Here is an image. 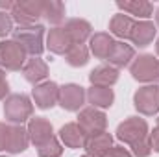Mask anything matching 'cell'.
Instances as JSON below:
<instances>
[{
  "label": "cell",
  "instance_id": "cell-1",
  "mask_svg": "<svg viewBox=\"0 0 159 157\" xmlns=\"http://www.w3.org/2000/svg\"><path fill=\"white\" fill-rule=\"evenodd\" d=\"M43 35H44V28L41 24H34V26H26V28H17L13 30V41L19 43L22 46V50L26 54H32L34 57H39L44 50L43 44Z\"/></svg>",
  "mask_w": 159,
  "mask_h": 157
},
{
  "label": "cell",
  "instance_id": "cell-2",
  "mask_svg": "<svg viewBox=\"0 0 159 157\" xmlns=\"http://www.w3.org/2000/svg\"><path fill=\"white\" fill-rule=\"evenodd\" d=\"M43 9H44V0H19L11 9V19L20 28L34 26L43 17Z\"/></svg>",
  "mask_w": 159,
  "mask_h": 157
},
{
  "label": "cell",
  "instance_id": "cell-3",
  "mask_svg": "<svg viewBox=\"0 0 159 157\" xmlns=\"http://www.w3.org/2000/svg\"><path fill=\"white\" fill-rule=\"evenodd\" d=\"M129 72L137 81L156 85L159 81V59L152 54H143L133 59V63L129 65Z\"/></svg>",
  "mask_w": 159,
  "mask_h": 157
},
{
  "label": "cell",
  "instance_id": "cell-4",
  "mask_svg": "<svg viewBox=\"0 0 159 157\" xmlns=\"http://www.w3.org/2000/svg\"><path fill=\"white\" fill-rule=\"evenodd\" d=\"M34 104L26 94H9L4 104V115L13 124H22L24 120L32 118Z\"/></svg>",
  "mask_w": 159,
  "mask_h": 157
},
{
  "label": "cell",
  "instance_id": "cell-5",
  "mask_svg": "<svg viewBox=\"0 0 159 157\" xmlns=\"http://www.w3.org/2000/svg\"><path fill=\"white\" fill-rule=\"evenodd\" d=\"M117 139L122 141L124 144H129V146L148 139V124H146V120L139 117L126 118L117 128Z\"/></svg>",
  "mask_w": 159,
  "mask_h": 157
},
{
  "label": "cell",
  "instance_id": "cell-6",
  "mask_svg": "<svg viewBox=\"0 0 159 157\" xmlns=\"http://www.w3.org/2000/svg\"><path fill=\"white\" fill-rule=\"evenodd\" d=\"M78 126L85 133V137H94V135H100V133L106 131L107 118L104 115V111H100V109L91 105V107H85V109L80 111Z\"/></svg>",
  "mask_w": 159,
  "mask_h": 157
},
{
  "label": "cell",
  "instance_id": "cell-7",
  "mask_svg": "<svg viewBox=\"0 0 159 157\" xmlns=\"http://www.w3.org/2000/svg\"><path fill=\"white\" fill-rule=\"evenodd\" d=\"M133 105L141 115L154 117L159 113V87L157 85H144L133 96Z\"/></svg>",
  "mask_w": 159,
  "mask_h": 157
},
{
  "label": "cell",
  "instance_id": "cell-8",
  "mask_svg": "<svg viewBox=\"0 0 159 157\" xmlns=\"http://www.w3.org/2000/svg\"><path fill=\"white\" fill-rule=\"evenodd\" d=\"M26 61V52L13 39L0 43V67L6 70H20Z\"/></svg>",
  "mask_w": 159,
  "mask_h": 157
},
{
  "label": "cell",
  "instance_id": "cell-9",
  "mask_svg": "<svg viewBox=\"0 0 159 157\" xmlns=\"http://www.w3.org/2000/svg\"><path fill=\"white\" fill-rule=\"evenodd\" d=\"M85 89L76 83H67L63 87H59V98L57 104L65 109V111H78L85 102Z\"/></svg>",
  "mask_w": 159,
  "mask_h": 157
},
{
  "label": "cell",
  "instance_id": "cell-10",
  "mask_svg": "<svg viewBox=\"0 0 159 157\" xmlns=\"http://www.w3.org/2000/svg\"><path fill=\"white\" fill-rule=\"evenodd\" d=\"M32 96H34L37 107H41V109H50V107H54L57 104L59 87H57L56 81H43L39 85H35Z\"/></svg>",
  "mask_w": 159,
  "mask_h": 157
},
{
  "label": "cell",
  "instance_id": "cell-11",
  "mask_svg": "<svg viewBox=\"0 0 159 157\" xmlns=\"http://www.w3.org/2000/svg\"><path fill=\"white\" fill-rule=\"evenodd\" d=\"M28 135H30V141L35 144V148H39V146H43L44 142H48V141L54 137V133H52V124H50L44 117L30 118Z\"/></svg>",
  "mask_w": 159,
  "mask_h": 157
},
{
  "label": "cell",
  "instance_id": "cell-12",
  "mask_svg": "<svg viewBox=\"0 0 159 157\" xmlns=\"http://www.w3.org/2000/svg\"><path fill=\"white\" fill-rule=\"evenodd\" d=\"M72 39H70V35L67 34V30L65 28H52L50 32H48V37H46V48L52 52V54H65L67 56V52L72 48Z\"/></svg>",
  "mask_w": 159,
  "mask_h": 157
},
{
  "label": "cell",
  "instance_id": "cell-13",
  "mask_svg": "<svg viewBox=\"0 0 159 157\" xmlns=\"http://www.w3.org/2000/svg\"><path fill=\"white\" fill-rule=\"evenodd\" d=\"M83 148L87 150L89 157H107L109 150L113 148V137L106 131L100 135H94V137H87Z\"/></svg>",
  "mask_w": 159,
  "mask_h": 157
},
{
  "label": "cell",
  "instance_id": "cell-14",
  "mask_svg": "<svg viewBox=\"0 0 159 157\" xmlns=\"http://www.w3.org/2000/svg\"><path fill=\"white\" fill-rule=\"evenodd\" d=\"M117 79L119 69H115L113 65H100L89 74V81L93 83V87H111L113 83H117Z\"/></svg>",
  "mask_w": 159,
  "mask_h": 157
},
{
  "label": "cell",
  "instance_id": "cell-15",
  "mask_svg": "<svg viewBox=\"0 0 159 157\" xmlns=\"http://www.w3.org/2000/svg\"><path fill=\"white\" fill-rule=\"evenodd\" d=\"M22 74H24L26 81H30L34 85H39V83H43V79L48 76V65L41 57H32L24 63Z\"/></svg>",
  "mask_w": 159,
  "mask_h": 157
},
{
  "label": "cell",
  "instance_id": "cell-16",
  "mask_svg": "<svg viewBox=\"0 0 159 157\" xmlns=\"http://www.w3.org/2000/svg\"><path fill=\"white\" fill-rule=\"evenodd\" d=\"M59 137H61L63 144L69 146V148H83V146H85V141H87V137H85V133L81 131V128L78 126V122H69V124H65V126L59 129Z\"/></svg>",
  "mask_w": 159,
  "mask_h": 157
},
{
  "label": "cell",
  "instance_id": "cell-17",
  "mask_svg": "<svg viewBox=\"0 0 159 157\" xmlns=\"http://www.w3.org/2000/svg\"><path fill=\"white\" fill-rule=\"evenodd\" d=\"M113 46H115V41L109 34L98 32V34L91 35V52L98 59H109V56L113 52Z\"/></svg>",
  "mask_w": 159,
  "mask_h": 157
},
{
  "label": "cell",
  "instance_id": "cell-18",
  "mask_svg": "<svg viewBox=\"0 0 159 157\" xmlns=\"http://www.w3.org/2000/svg\"><path fill=\"white\" fill-rule=\"evenodd\" d=\"M65 30L70 35V39H72L74 44H83L85 41L91 37L93 26L87 20H83V19H70V20H67Z\"/></svg>",
  "mask_w": 159,
  "mask_h": 157
},
{
  "label": "cell",
  "instance_id": "cell-19",
  "mask_svg": "<svg viewBox=\"0 0 159 157\" xmlns=\"http://www.w3.org/2000/svg\"><path fill=\"white\" fill-rule=\"evenodd\" d=\"M154 37H156V26H154V22H150V20H139V22H135L129 39L133 41V44H137V46H148L154 41Z\"/></svg>",
  "mask_w": 159,
  "mask_h": 157
},
{
  "label": "cell",
  "instance_id": "cell-20",
  "mask_svg": "<svg viewBox=\"0 0 159 157\" xmlns=\"http://www.w3.org/2000/svg\"><path fill=\"white\" fill-rule=\"evenodd\" d=\"M135 57V50L129 46V44H126V43H122V41H115V46H113V52H111V56H109V65H113L115 69H122V67H128L129 63H131V59Z\"/></svg>",
  "mask_w": 159,
  "mask_h": 157
},
{
  "label": "cell",
  "instance_id": "cell-21",
  "mask_svg": "<svg viewBox=\"0 0 159 157\" xmlns=\"http://www.w3.org/2000/svg\"><path fill=\"white\" fill-rule=\"evenodd\" d=\"M117 7L129 13V15H135V17H141V19H148L152 17L154 13V6L146 0H119L117 2Z\"/></svg>",
  "mask_w": 159,
  "mask_h": 157
},
{
  "label": "cell",
  "instance_id": "cell-22",
  "mask_svg": "<svg viewBox=\"0 0 159 157\" xmlns=\"http://www.w3.org/2000/svg\"><path fill=\"white\" fill-rule=\"evenodd\" d=\"M87 98H89V104H93V107L106 109V107H111L115 100V92L109 87H91L87 91Z\"/></svg>",
  "mask_w": 159,
  "mask_h": 157
},
{
  "label": "cell",
  "instance_id": "cell-23",
  "mask_svg": "<svg viewBox=\"0 0 159 157\" xmlns=\"http://www.w3.org/2000/svg\"><path fill=\"white\" fill-rule=\"evenodd\" d=\"M133 26H135V20L129 15H124V13L115 15L111 19V22H109L111 34L117 35L119 39H129L131 37V32H133Z\"/></svg>",
  "mask_w": 159,
  "mask_h": 157
},
{
  "label": "cell",
  "instance_id": "cell-24",
  "mask_svg": "<svg viewBox=\"0 0 159 157\" xmlns=\"http://www.w3.org/2000/svg\"><path fill=\"white\" fill-rule=\"evenodd\" d=\"M43 17L50 24H61L63 19H65V4L57 2V0H44Z\"/></svg>",
  "mask_w": 159,
  "mask_h": 157
},
{
  "label": "cell",
  "instance_id": "cell-25",
  "mask_svg": "<svg viewBox=\"0 0 159 157\" xmlns=\"http://www.w3.org/2000/svg\"><path fill=\"white\" fill-rule=\"evenodd\" d=\"M67 61L72 67H83L89 61V48L85 44H72V48L67 52Z\"/></svg>",
  "mask_w": 159,
  "mask_h": 157
},
{
  "label": "cell",
  "instance_id": "cell-26",
  "mask_svg": "<svg viewBox=\"0 0 159 157\" xmlns=\"http://www.w3.org/2000/svg\"><path fill=\"white\" fill-rule=\"evenodd\" d=\"M37 154H39V157H61L63 148H61L59 141L56 137H52L48 142H44L43 146L37 148Z\"/></svg>",
  "mask_w": 159,
  "mask_h": 157
},
{
  "label": "cell",
  "instance_id": "cell-27",
  "mask_svg": "<svg viewBox=\"0 0 159 157\" xmlns=\"http://www.w3.org/2000/svg\"><path fill=\"white\" fill-rule=\"evenodd\" d=\"M13 32V19L11 13L7 11H0V37H6L7 34Z\"/></svg>",
  "mask_w": 159,
  "mask_h": 157
},
{
  "label": "cell",
  "instance_id": "cell-28",
  "mask_svg": "<svg viewBox=\"0 0 159 157\" xmlns=\"http://www.w3.org/2000/svg\"><path fill=\"white\" fill-rule=\"evenodd\" d=\"M9 141H11V124L0 122V152L9 150Z\"/></svg>",
  "mask_w": 159,
  "mask_h": 157
},
{
  "label": "cell",
  "instance_id": "cell-29",
  "mask_svg": "<svg viewBox=\"0 0 159 157\" xmlns=\"http://www.w3.org/2000/svg\"><path fill=\"white\" fill-rule=\"evenodd\" d=\"M131 150H133V155H137V157H148L150 154H152V148H150L148 139H144V141H141V142L133 144V146H131Z\"/></svg>",
  "mask_w": 159,
  "mask_h": 157
},
{
  "label": "cell",
  "instance_id": "cell-30",
  "mask_svg": "<svg viewBox=\"0 0 159 157\" xmlns=\"http://www.w3.org/2000/svg\"><path fill=\"white\" fill-rule=\"evenodd\" d=\"M148 142H150V148L159 154V129L157 128H156L152 133H148Z\"/></svg>",
  "mask_w": 159,
  "mask_h": 157
},
{
  "label": "cell",
  "instance_id": "cell-31",
  "mask_svg": "<svg viewBox=\"0 0 159 157\" xmlns=\"http://www.w3.org/2000/svg\"><path fill=\"white\" fill-rule=\"evenodd\" d=\"M107 157H133L124 146H113L111 150H109V154Z\"/></svg>",
  "mask_w": 159,
  "mask_h": 157
},
{
  "label": "cell",
  "instance_id": "cell-32",
  "mask_svg": "<svg viewBox=\"0 0 159 157\" xmlns=\"http://www.w3.org/2000/svg\"><path fill=\"white\" fill-rule=\"evenodd\" d=\"M9 92V85H7V79H6V74L4 70L0 69V100H4Z\"/></svg>",
  "mask_w": 159,
  "mask_h": 157
},
{
  "label": "cell",
  "instance_id": "cell-33",
  "mask_svg": "<svg viewBox=\"0 0 159 157\" xmlns=\"http://www.w3.org/2000/svg\"><path fill=\"white\" fill-rule=\"evenodd\" d=\"M13 6H15V2H7V0L4 2V0H0V7H2V9H6V11H7V9L11 11V9H13Z\"/></svg>",
  "mask_w": 159,
  "mask_h": 157
},
{
  "label": "cell",
  "instance_id": "cell-34",
  "mask_svg": "<svg viewBox=\"0 0 159 157\" xmlns=\"http://www.w3.org/2000/svg\"><path fill=\"white\" fill-rule=\"evenodd\" d=\"M156 20H157V24H159V7H157V11H156Z\"/></svg>",
  "mask_w": 159,
  "mask_h": 157
},
{
  "label": "cell",
  "instance_id": "cell-35",
  "mask_svg": "<svg viewBox=\"0 0 159 157\" xmlns=\"http://www.w3.org/2000/svg\"><path fill=\"white\" fill-rule=\"evenodd\" d=\"M156 50H157V56H159V39H157V44H156Z\"/></svg>",
  "mask_w": 159,
  "mask_h": 157
},
{
  "label": "cell",
  "instance_id": "cell-36",
  "mask_svg": "<svg viewBox=\"0 0 159 157\" xmlns=\"http://www.w3.org/2000/svg\"><path fill=\"white\" fill-rule=\"evenodd\" d=\"M157 129H159V118H157Z\"/></svg>",
  "mask_w": 159,
  "mask_h": 157
},
{
  "label": "cell",
  "instance_id": "cell-37",
  "mask_svg": "<svg viewBox=\"0 0 159 157\" xmlns=\"http://www.w3.org/2000/svg\"><path fill=\"white\" fill-rule=\"evenodd\" d=\"M83 157H89V155H83Z\"/></svg>",
  "mask_w": 159,
  "mask_h": 157
},
{
  "label": "cell",
  "instance_id": "cell-38",
  "mask_svg": "<svg viewBox=\"0 0 159 157\" xmlns=\"http://www.w3.org/2000/svg\"><path fill=\"white\" fill-rule=\"evenodd\" d=\"M0 157H2V155H0Z\"/></svg>",
  "mask_w": 159,
  "mask_h": 157
}]
</instances>
